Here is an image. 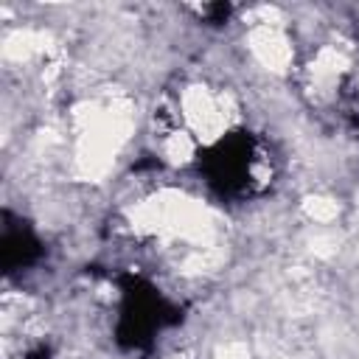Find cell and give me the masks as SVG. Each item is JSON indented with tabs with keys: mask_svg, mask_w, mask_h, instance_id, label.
Returning a JSON list of instances; mask_svg holds the SVG:
<instances>
[{
	"mask_svg": "<svg viewBox=\"0 0 359 359\" xmlns=\"http://www.w3.org/2000/svg\"><path fill=\"white\" fill-rule=\"evenodd\" d=\"M205 171L222 194H250L269 180V154L250 135H233L208 154Z\"/></svg>",
	"mask_w": 359,
	"mask_h": 359,
	"instance_id": "obj_1",
	"label": "cell"
},
{
	"mask_svg": "<svg viewBox=\"0 0 359 359\" xmlns=\"http://www.w3.org/2000/svg\"><path fill=\"white\" fill-rule=\"evenodd\" d=\"M165 320H168L165 306L157 294H151L149 289L146 292H140V289L126 292V303H123V311H121V337L129 345H137L140 339H146Z\"/></svg>",
	"mask_w": 359,
	"mask_h": 359,
	"instance_id": "obj_2",
	"label": "cell"
},
{
	"mask_svg": "<svg viewBox=\"0 0 359 359\" xmlns=\"http://www.w3.org/2000/svg\"><path fill=\"white\" fill-rule=\"evenodd\" d=\"M3 255H6V266H17V264H25L28 261V252L34 250V241L25 236V233H6V241H3Z\"/></svg>",
	"mask_w": 359,
	"mask_h": 359,
	"instance_id": "obj_3",
	"label": "cell"
}]
</instances>
